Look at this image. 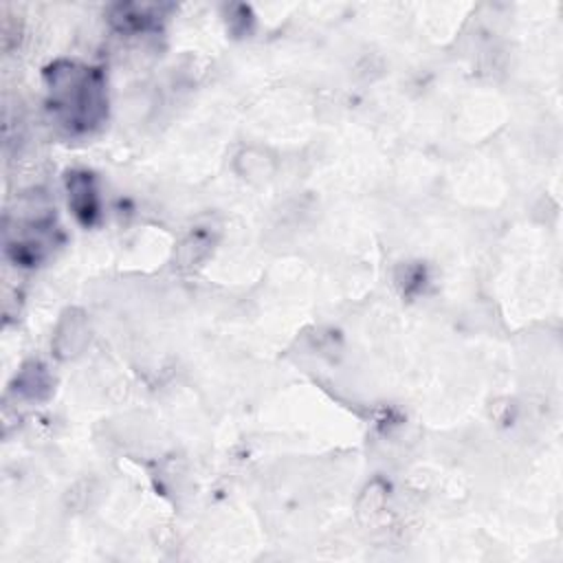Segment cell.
<instances>
[{
    "label": "cell",
    "mask_w": 563,
    "mask_h": 563,
    "mask_svg": "<svg viewBox=\"0 0 563 563\" xmlns=\"http://www.w3.org/2000/svg\"><path fill=\"white\" fill-rule=\"evenodd\" d=\"M51 108L70 130H88L106 112L103 81L92 68L77 64H57L48 70Z\"/></svg>",
    "instance_id": "1"
},
{
    "label": "cell",
    "mask_w": 563,
    "mask_h": 563,
    "mask_svg": "<svg viewBox=\"0 0 563 563\" xmlns=\"http://www.w3.org/2000/svg\"><path fill=\"white\" fill-rule=\"evenodd\" d=\"M68 202L73 205L75 213L84 220L90 222L92 216L97 213V205H95V189L90 185V178L86 174H73L68 178Z\"/></svg>",
    "instance_id": "2"
}]
</instances>
